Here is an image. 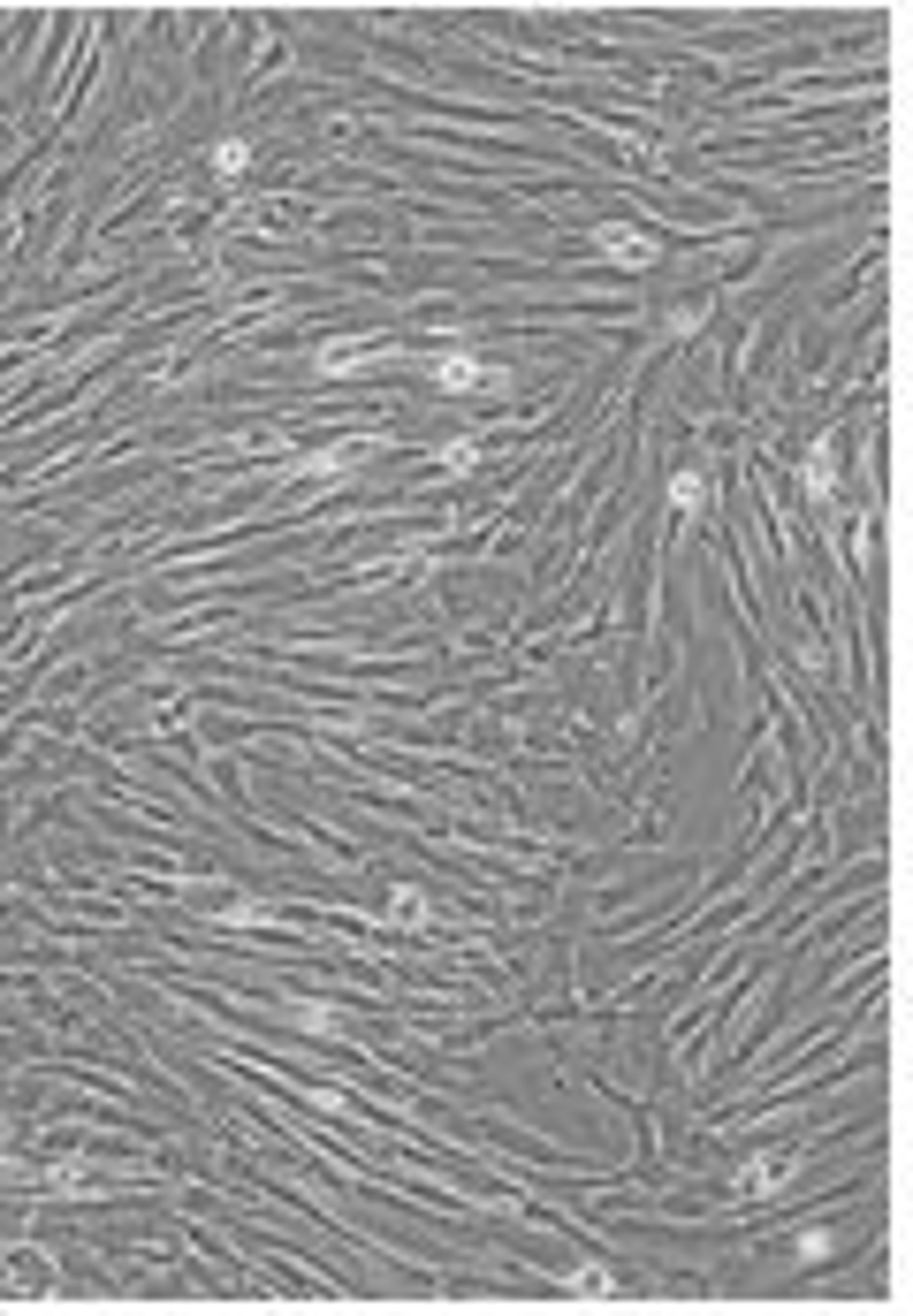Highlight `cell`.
<instances>
[{
	"label": "cell",
	"instance_id": "6",
	"mask_svg": "<svg viewBox=\"0 0 913 1316\" xmlns=\"http://www.w3.org/2000/svg\"><path fill=\"white\" fill-rule=\"evenodd\" d=\"M807 495H814V502L837 495V441H814V457H807Z\"/></svg>",
	"mask_w": 913,
	"mask_h": 1316
},
{
	"label": "cell",
	"instance_id": "5",
	"mask_svg": "<svg viewBox=\"0 0 913 1316\" xmlns=\"http://www.w3.org/2000/svg\"><path fill=\"white\" fill-rule=\"evenodd\" d=\"M670 510H678V518H692V510H708V465H685V472H670Z\"/></svg>",
	"mask_w": 913,
	"mask_h": 1316
},
{
	"label": "cell",
	"instance_id": "4",
	"mask_svg": "<svg viewBox=\"0 0 913 1316\" xmlns=\"http://www.w3.org/2000/svg\"><path fill=\"white\" fill-rule=\"evenodd\" d=\"M358 457H373V441H343V449H320V457H305V465H297V479H335V472H351Z\"/></svg>",
	"mask_w": 913,
	"mask_h": 1316
},
{
	"label": "cell",
	"instance_id": "9",
	"mask_svg": "<svg viewBox=\"0 0 913 1316\" xmlns=\"http://www.w3.org/2000/svg\"><path fill=\"white\" fill-rule=\"evenodd\" d=\"M434 465H442V472H472V465H480V441H442Z\"/></svg>",
	"mask_w": 913,
	"mask_h": 1316
},
{
	"label": "cell",
	"instance_id": "2",
	"mask_svg": "<svg viewBox=\"0 0 913 1316\" xmlns=\"http://www.w3.org/2000/svg\"><path fill=\"white\" fill-rule=\"evenodd\" d=\"M602 260L624 267V274H647L655 260H663V244H655L647 229H632V221H617V229H602Z\"/></svg>",
	"mask_w": 913,
	"mask_h": 1316
},
{
	"label": "cell",
	"instance_id": "3",
	"mask_svg": "<svg viewBox=\"0 0 913 1316\" xmlns=\"http://www.w3.org/2000/svg\"><path fill=\"white\" fill-rule=\"evenodd\" d=\"M784 1179H792V1149H762V1157H746V1165H739L731 1195H739V1202H762L769 1187H784Z\"/></svg>",
	"mask_w": 913,
	"mask_h": 1316
},
{
	"label": "cell",
	"instance_id": "7",
	"mask_svg": "<svg viewBox=\"0 0 913 1316\" xmlns=\"http://www.w3.org/2000/svg\"><path fill=\"white\" fill-rule=\"evenodd\" d=\"M366 358H373V343H328V350H320V358H312V366H320V373H358Z\"/></svg>",
	"mask_w": 913,
	"mask_h": 1316
},
{
	"label": "cell",
	"instance_id": "1",
	"mask_svg": "<svg viewBox=\"0 0 913 1316\" xmlns=\"http://www.w3.org/2000/svg\"><path fill=\"white\" fill-rule=\"evenodd\" d=\"M427 381H434L442 396H502V389H511V366L480 358V350H434Z\"/></svg>",
	"mask_w": 913,
	"mask_h": 1316
},
{
	"label": "cell",
	"instance_id": "8",
	"mask_svg": "<svg viewBox=\"0 0 913 1316\" xmlns=\"http://www.w3.org/2000/svg\"><path fill=\"white\" fill-rule=\"evenodd\" d=\"M244 168H251V145H244V138H222V145H213V176H229V183H236Z\"/></svg>",
	"mask_w": 913,
	"mask_h": 1316
},
{
	"label": "cell",
	"instance_id": "10",
	"mask_svg": "<svg viewBox=\"0 0 913 1316\" xmlns=\"http://www.w3.org/2000/svg\"><path fill=\"white\" fill-rule=\"evenodd\" d=\"M389 921L419 928V921H427V898H419V890H396V898H389Z\"/></svg>",
	"mask_w": 913,
	"mask_h": 1316
},
{
	"label": "cell",
	"instance_id": "11",
	"mask_svg": "<svg viewBox=\"0 0 913 1316\" xmlns=\"http://www.w3.org/2000/svg\"><path fill=\"white\" fill-rule=\"evenodd\" d=\"M830 1248H837V1233H800V1263H823Z\"/></svg>",
	"mask_w": 913,
	"mask_h": 1316
}]
</instances>
